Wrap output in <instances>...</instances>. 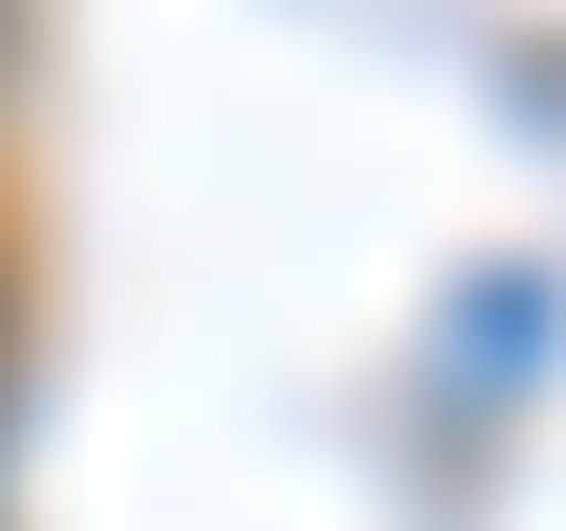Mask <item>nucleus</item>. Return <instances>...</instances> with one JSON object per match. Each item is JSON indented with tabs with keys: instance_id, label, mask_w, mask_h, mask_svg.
<instances>
[{
	"instance_id": "obj_1",
	"label": "nucleus",
	"mask_w": 566,
	"mask_h": 531,
	"mask_svg": "<svg viewBox=\"0 0 566 531\" xmlns=\"http://www.w3.org/2000/svg\"><path fill=\"white\" fill-rule=\"evenodd\" d=\"M0 319H18V283H0Z\"/></svg>"
}]
</instances>
